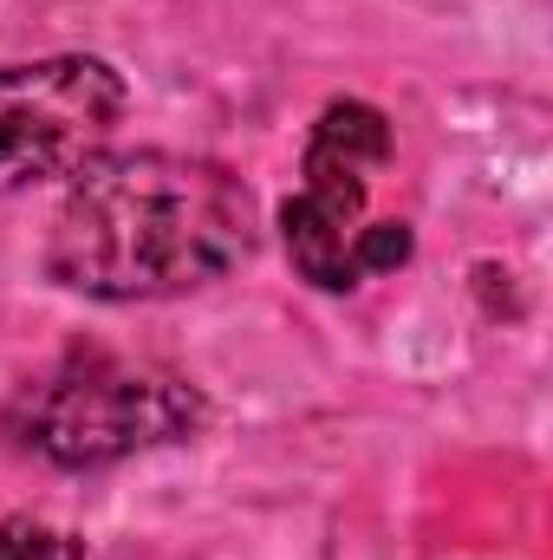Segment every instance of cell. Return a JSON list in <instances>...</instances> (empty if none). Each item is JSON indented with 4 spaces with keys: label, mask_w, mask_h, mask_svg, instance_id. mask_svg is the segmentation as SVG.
Listing matches in <instances>:
<instances>
[{
    "label": "cell",
    "mask_w": 553,
    "mask_h": 560,
    "mask_svg": "<svg viewBox=\"0 0 553 560\" xmlns=\"http://www.w3.org/2000/svg\"><path fill=\"white\" fill-rule=\"evenodd\" d=\"M261 242L255 189L189 150H118L92 156L52 229L46 275L85 300H176L235 275Z\"/></svg>",
    "instance_id": "cell-1"
},
{
    "label": "cell",
    "mask_w": 553,
    "mask_h": 560,
    "mask_svg": "<svg viewBox=\"0 0 553 560\" xmlns=\"http://www.w3.org/2000/svg\"><path fill=\"white\" fill-rule=\"evenodd\" d=\"M7 430L52 469H105L138 450L196 436L202 398L189 378L150 359L72 346L66 359H52L39 378L20 385V398L7 405Z\"/></svg>",
    "instance_id": "cell-2"
},
{
    "label": "cell",
    "mask_w": 553,
    "mask_h": 560,
    "mask_svg": "<svg viewBox=\"0 0 553 560\" xmlns=\"http://www.w3.org/2000/svg\"><path fill=\"white\" fill-rule=\"evenodd\" d=\"M391 163V118L365 98H332L299 156V189L280 202V242L293 275L319 293H352L358 287V235H365V202L372 176Z\"/></svg>",
    "instance_id": "cell-3"
},
{
    "label": "cell",
    "mask_w": 553,
    "mask_h": 560,
    "mask_svg": "<svg viewBox=\"0 0 553 560\" xmlns=\"http://www.w3.org/2000/svg\"><path fill=\"white\" fill-rule=\"evenodd\" d=\"M125 79L111 59L52 52L0 66V202L79 176L125 125Z\"/></svg>",
    "instance_id": "cell-4"
},
{
    "label": "cell",
    "mask_w": 553,
    "mask_h": 560,
    "mask_svg": "<svg viewBox=\"0 0 553 560\" xmlns=\"http://www.w3.org/2000/svg\"><path fill=\"white\" fill-rule=\"evenodd\" d=\"M0 560H85V555H79V541L66 528L13 515V522H0Z\"/></svg>",
    "instance_id": "cell-5"
},
{
    "label": "cell",
    "mask_w": 553,
    "mask_h": 560,
    "mask_svg": "<svg viewBox=\"0 0 553 560\" xmlns=\"http://www.w3.org/2000/svg\"><path fill=\"white\" fill-rule=\"evenodd\" d=\"M404 261H411V222H365V235H358V280L391 275Z\"/></svg>",
    "instance_id": "cell-6"
}]
</instances>
